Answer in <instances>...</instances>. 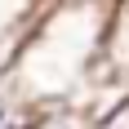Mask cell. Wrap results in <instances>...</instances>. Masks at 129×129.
I'll use <instances>...</instances> for the list:
<instances>
[{
  "label": "cell",
  "instance_id": "1",
  "mask_svg": "<svg viewBox=\"0 0 129 129\" xmlns=\"http://www.w3.org/2000/svg\"><path fill=\"white\" fill-rule=\"evenodd\" d=\"M22 129H89V111L76 103H40L27 107Z\"/></svg>",
  "mask_w": 129,
  "mask_h": 129
},
{
  "label": "cell",
  "instance_id": "2",
  "mask_svg": "<svg viewBox=\"0 0 129 129\" xmlns=\"http://www.w3.org/2000/svg\"><path fill=\"white\" fill-rule=\"evenodd\" d=\"M22 120H27V107L9 89V80L0 76V129H22Z\"/></svg>",
  "mask_w": 129,
  "mask_h": 129
},
{
  "label": "cell",
  "instance_id": "3",
  "mask_svg": "<svg viewBox=\"0 0 129 129\" xmlns=\"http://www.w3.org/2000/svg\"><path fill=\"white\" fill-rule=\"evenodd\" d=\"M5 71H9V49L0 45V76H5Z\"/></svg>",
  "mask_w": 129,
  "mask_h": 129
}]
</instances>
